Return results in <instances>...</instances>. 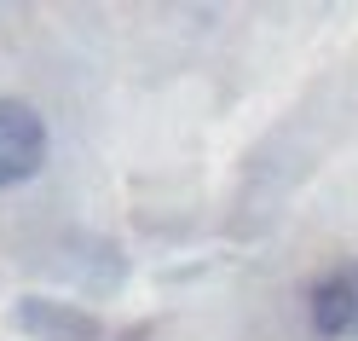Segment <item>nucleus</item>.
<instances>
[{
    "label": "nucleus",
    "instance_id": "obj_1",
    "mask_svg": "<svg viewBox=\"0 0 358 341\" xmlns=\"http://www.w3.org/2000/svg\"><path fill=\"white\" fill-rule=\"evenodd\" d=\"M47 162V122L24 99H0V191L24 186Z\"/></svg>",
    "mask_w": 358,
    "mask_h": 341
},
{
    "label": "nucleus",
    "instance_id": "obj_2",
    "mask_svg": "<svg viewBox=\"0 0 358 341\" xmlns=\"http://www.w3.org/2000/svg\"><path fill=\"white\" fill-rule=\"evenodd\" d=\"M312 307V330L329 335V341H358V260L324 272L306 295Z\"/></svg>",
    "mask_w": 358,
    "mask_h": 341
},
{
    "label": "nucleus",
    "instance_id": "obj_3",
    "mask_svg": "<svg viewBox=\"0 0 358 341\" xmlns=\"http://www.w3.org/2000/svg\"><path fill=\"white\" fill-rule=\"evenodd\" d=\"M17 330L35 335V341H99V318H87L81 307H64V301H41V295H24L17 301Z\"/></svg>",
    "mask_w": 358,
    "mask_h": 341
}]
</instances>
